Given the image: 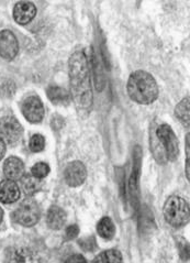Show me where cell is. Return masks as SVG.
Returning <instances> with one entry per match:
<instances>
[{
    "label": "cell",
    "instance_id": "cell-23",
    "mask_svg": "<svg viewBox=\"0 0 190 263\" xmlns=\"http://www.w3.org/2000/svg\"><path fill=\"white\" fill-rule=\"evenodd\" d=\"M79 234V229L78 226L76 225H72L66 229V233H65V237H66V240H71V239H74L78 236Z\"/></svg>",
    "mask_w": 190,
    "mask_h": 263
},
{
    "label": "cell",
    "instance_id": "cell-10",
    "mask_svg": "<svg viewBox=\"0 0 190 263\" xmlns=\"http://www.w3.org/2000/svg\"><path fill=\"white\" fill-rule=\"evenodd\" d=\"M36 14V8L31 2H19L14 6L13 18L20 25H27Z\"/></svg>",
    "mask_w": 190,
    "mask_h": 263
},
{
    "label": "cell",
    "instance_id": "cell-25",
    "mask_svg": "<svg viewBox=\"0 0 190 263\" xmlns=\"http://www.w3.org/2000/svg\"><path fill=\"white\" fill-rule=\"evenodd\" d=\"M5 153H6V144H5V142L2 140V139H0V160H2V159L4 158Z\"/></svg>",
    "mask_w": 190,
    "mask_h": 263
},
{
    "label": "cell",
    "instance_id": "cell-8",
    "mask_svg": "<svg viewBox=\"0 0 190 263\" xmlns=\"http://www.w3.org/2000/svg\"><path fill=\"white\" fill-rule=\"evenodd\" d=\"M87 177L86 166L80 161H74L68 163L64 171V179L70 186H79Z\"/></svg>",
    "mask_w": 190,
    "mask_h": 263
},
{
    "label": "cell",
    "instance_id": "cell-13",
    "mask_svg": "<svg viewBox=\"0 0 190 263\" xmlns=\"http://www.w3.org/2000/svg\"><path fill=\"white\" fill-rule=\"evenodd\" d=\"M20 197V189L14 181L5 180L0 183V202L11 204L17 202Z\"/></svg>",
    "mask_w": 190,
    "mask_h": 263
},
{
    "label": "cell",
    "instance_id": "cell-20",
    "mask_svg": "<svg viewBox=\"0 0 190 263\" xmlns=\"http://www.w3.org/2000/svg\"><path fill=\"white\" fill-rule=\"evenodd\" d=\"M121 261H122L121 253L116 249H110L97 256L93 263H121Z\"/></svg>",
    "mask_w": 190,
    "mask_h": 263
},
{
    "label": "cell",
    "instance_id": "cell-22",
    "mask_svg": "<svg viewBox=\"0 0 190 263\" xmlns=\"http://www.w3.org/2000/svg\"><path fill=\"white\" fill-rule=\"evenodd\" d=\"M45 146V139L42 135H34L30 140V149L32 152H41Z\"/></svg>",
    "mask_w": 190,
    "mask_h": 263
},
{
    "label": "cell",
    "instance_id": "cell-21",
    "mask_svg": "<svg viewBox=\"0 0 190 263\" xmlns=\"http://www.w3.org/2000/svg\"><path fill=\"white\" fill-rule=\"evenodd\" d=\"M31 173L33 176L36 177V179L42 180L43 177H45L50 173V166L49 164L44 163V162H39V163H36L32 166Z\"/></svg>",
    "mask_w": 190,
    "mask_h": 263
},
{
    "label": "cell",
    "instance_id": "cell-11",
    "mask_svg": "<svg viewBox=\"0 0 190 263\" xmlns=\"http://www.w3.org/2000/svg\"><path fill=\"white\" fill-rule=\"evenodd\" d=\"M141 159H142V151L140 146H136L133 152V168L130 177V183H129V187H130V193L132 197L139 196V180H140V170H141Z\"/></svg>",
    "mask_w": 190,
    "mask_h": 263
},
{
    "label": "cell",
    "instance_id": "cell-19",
    "mask_svg": "<svg viewBox=\"0 0 190 263\" xmlns=\"http://www.w3.org/2000/svg\"><path fill=\"white\" fill-rule=\"evenodd\" d=\"M175 115L185 127H189V97H186L175 108Z\"/></svg>",
    "mask_w": 190,
    "mask_h": 263
},
{
    "label": "cell",
    "instance_id": "cell-6",
    "mask_svg": "<svg viewBox=\"0 0 190 263\" xmlns=\"http://www.w3.org/2000/svg\"><path fill=\"white\" fill-rule=\"evenodd\" d=\"M24 134V128L20 122L13 117H4L0 120V139L5 144H17Z\"/></svg>",
    "mask_w": 190,
    "mask_h": 263
},
{
    "label": "cell",
    "instance_id": "cell-12",
    "mask_svg": "<svg viewBox=\"0 0 190 263\" xmlns=\"http://www.w3.org/2000/svg\"><path fill=\"white\" fill-rule=\"evenodd\" d=\"M8 263H41V259L34 250L21 247L11 251L8 256Z\"/></svg>",
    "mask_w": 190,
    "mask_h": 263
},
{
    "label": "cell",
    "instance_id": "cell-18",
    "mask_svg": "<svg viewBox=\"0 0 190 263\" xmlns=\"http://www.w3.org/2000/svg\"><path fill=\"white\" fill-rule=\"evenodd\" d=\"M97 231L100 237L110 240L116 234V227L109 217H103L100 219L99 222H98Z\"/></svg>",
    "mask_w": 190,
    "mask_h": 263
},
{
    "label": "cell",
    "instance_id": "cell-5",
    "mask_svg": "<svg viewBox=\"0 0 190 263\" xmlns=\"http://www.w3.org/2000/svg\"><path fill=\"white\" fill-rule=\"evenodd\" d=\"M13 219L20 225L33 226L40 219V208L33 199H25L13 213Z\"/></svg>",
    "mask_w": 190,
    "mask_h": 263
},
{
    "label": "cell",
    "instance_id": "cell-24",
    "mask_svg": "<svg viewBox=\"0 0 190 263\" xmlns=\"http://www.w3.org/2000/svg\"><path fill=\"white\" fill-rule=\"evenodd\" d=\"M65 263H87V261L80 254H74V256L68 258Z\"/></svg>",
    "mask_w": 190,
    "mask_h": 263
},
{
    "label": "cell",
    "instance_id": "cell-14",
    "mask_svg": "<svg viewBox=\"0 0 190 263\" xmlns=\"http://www.w3.org/2000/svg\"><path fill=\"white\" fill-rule=\"evenodd\" d=\"M4 172L10 181L20 180L25 173L24 162L17 157L8 158L4 164Z\"/></svg>",
    "mask_w": 190,
    "mask_h": 263
},
{
    "label": "cell",
    "instance_id": "cell-7",
    "mask_svg": "<svg viewBox=\"0 0 190 263\" xmlns=\"http://www.w3.org/2000/svg\"><path fill=\"white\" fill-rule=\"evenodd\" d=\"M22 114L25 118L31 123H39L44 117V106L42 100L37 96H30L22 103Z\"/></svg>",
    "mask_w": 190,
    "mask_h": 263
},
{
    "label": "cell",
    "instance_id": "cell-17",
    "mask_svg": "<svg viewBox=\"0 0 190 263\" xmlns=\"http://www.w3.org/2000/svg\"><path fill=\"white\" fill-rule=\"evenodd\" d=\"M21 185L27 195H33L42 187V180L36 179L32 174H26L21 177Z\"/></svg>",
    "mask_w": 190,
    "mask_h": 263
},
{
    "label": "cell",
    "instance_id": "cell-9",
    "mask_svg": "<svg viewBox=\"0 0 190 263\" xmlns=\"http://www.w3.org/2000/svg\"><path fill=\"white\" fill-rule=\"evenodd\" d=\"M19 52V43L11 31L4 30L0 32V57L6 60H13Z\"/></svg>",
    "mask_w": 190,
    "mask_h": 263
},
{
    "label": "cell",
    "instance_id": "cell-3",
    "mask_svg": "<svg viewBox=\"0 0 190 263\" xmlns=\"http://www.w3.org/2000/svg\"><path fill=\"white\" fill-rule=\"evenodd\" d=\"M164 216L174 227L185 226L189 221V205L181 197L172 196L164 205Z\"/></svg>",
    "mask_w": 190,
    "mask_h": 263
},
{
    "label": "cell",
    "instance_id": "cell-1",
    "mask_svg": "<svg viewBox=\"0 0 190 263\" xmlns=\"http://www.w3.org/2000/svg\"><path fill=\"white\" fill-rule=\"evenodd\" d=\"M71 80V98L79 115H88L93 106V89L90 85V66L87 54L75 52L68 62Z\"/></svg>",
    "mask_w": 190,
    "mask_h": 263
},
{
    "label": "cell",
    "instance_id": "cell-4",
    "mask_svg": "<svg viewBox=\"0 0 190 263\" xmlns=\"http://www.w3.org/2000/svg\"><path fill=\"white\" fill-rule=\"evenodd\" d=\"M156 137L164 148L166 160L175 161L178 158L179 145L176 135L168 125H161L156 129Z\"/></svg>",
    "mask_w": 190,
    "mask_h": 263
},
{
    "label": "cell",
    "instance_id": "cell-16",
    "mask_svg": "<svg viewBox=\"0 0 190 263\" xmlns=\"http://www.w3.org/2000/svg\"><path fill=\"white\" fill-rule=\"evenodd\" d=\"M47 95L53 104L58 106L70 105L72 100L70 92L59 86H50L47 90Z\"/></svg>",
    "mask_w": 190,
    "mask_h": 263
},
{
    "label": "cell",
    "instance_id": "cell-26",
    "mask_svg": "<svg viewBox=\"0 0 190 263\" xmlns=\"http://www.w3.org/2000/svg\"><path fill=\"white\" fill-rule=\"evenodd\" d=\"M3 217H4V212H3V210H2V207H0V223H2Z\"/></svg>",
    "mask_w": 190,
    "mask_h": 263
},
{
    "label": "cell",
    "instance_id": "cell-2",
    "mask_svg": "<svg viewBox=\"0 0 190 263\" xmlns=\"http://www.w3.org/2000/svg\"><path fill=\"white\" fill-rule=\"evenodd\" d=\"M129 96L142 105L154 103L158 97V86L155 79L145 71H136L128 82Z\"/></svg>",
    "mask_w": 190,
    "mask_h": 263
},
{
    "label": "cell",
    "instance_id": "cell-15",
    "mask_svg": "<svg viewBox=\"0 0 190 263\" xmlns=\"http://www.w3.org/2000/svg\"><path fill=\"white\" fill-rule=\"evenodd\" d=\"M47 222L51 229L63 228L66 222V213L58 206H52L47 215Z\"/></svg>",
    "mask_w": 190,
    "mask_h": 263
}]
</instances>
